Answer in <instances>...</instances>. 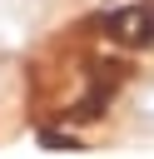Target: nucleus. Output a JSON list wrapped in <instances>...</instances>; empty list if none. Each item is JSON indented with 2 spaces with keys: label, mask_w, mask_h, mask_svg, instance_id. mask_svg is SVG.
<instances>
[{
  "label": "nucleus",
  "mask_w": 154,
  "mask_h": 159,
  "mask_svg": "<svg viewBox=\"0 0 154 159\" xmlns=\"http://www.w3.org/2000/svg\"><path fill=\"white\" fill-rule=\"evenodd\" d=\"M109 25L124 30V40H154V10H149V5H139V10H119Z\"/></svg>",
  "instance_id": "f257e3e1"
}]
</instances>
